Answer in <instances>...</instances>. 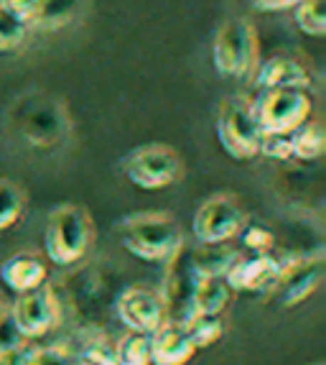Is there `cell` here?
<instances>
[{"instance_id": "21", "label": "cell", "mask_w": 326, "mask_h": 365, "mask_svg": "<svg viewBox=\"0 0 326 365\" xmlns=\"http://www.w3.org/2000/svg\"><path fill=\"white\" fill-rule=\"evenodd\" d=\"M293 21H296L301 34L321 38L326 34L324 0H303V3H298V6L293 8Z\"/></svg>"}, {"instance_id": "12", "label": "cell", "mask_w": 326, "mask_h": 365, "mask_svg": "<svg viewBox=\"0 0 326 365\" xmlns=\"http://www.w3.org/2000/svg\"><path fill=\"white\" fill-rule=\"evenodd\" d=\"M311 82L314 79L306 64L285 54L270 56L255 69L258 90H311Z\"/></svg>"}, {"instance_id": "11", "label": "cell", "mask_w": 326, "mask_h": 365, "mask_svg": "<svg viewBox=\"0 0 326 365\" xmlns=\"http://www.w3.org/2000/svg\"><path fill=\"white\" fill-rule=\"evenodd\" d=\"M283 276V263L270 253H253L248 258H237L224 281L237 294H268L278 289V281Z\"/></svg>"}, {"instance_id": "28", "label": "cell", "mask_w": 326, "mask_h": 365, "mask_svg": "<svg viewBox=\"0 0 326 365\" xmlns=\"http://www.w3.org/2000/svg\"><path fill=\"white\" fill-rule=\"evenodd\" d=\"M0 6L6 8L11 16H16L19 21L31 24V19H33V13L38 8V0H0Z\"/></svg>"}, {"instance_id": "4", "label": "cell", "mask_w": 326, "mask_h": 365, "mask_svg": "<svg viewBox=\"0 0 326 365\" xmlns=\"http://www.w3.org/2000/svg\"><path fill=\"white\" fill-rule=\"evenodd\" d=\"M122 171H125L127 182L143 192H161V189L174 187L182 182L184 158L174 146L166 143H148L138 146L122 158Z\"/></svg>"}, {"instance_id": "10", "label": "cell", "mask_w": 326, "mask_h": 365, "mask_svg": "<svg viewBox=\"0 0 326 365\" xmlns=\"http://www.w3.org/2000/svg\"><path fill=\"white\" fill-rule=\"evenodd\" d=\"M117 319L127 332L135 335H153L166 322L163 297L153 289L127 287L117 299Z\"/></svg>"}, {"instance_id": "6", "label": "cell", "mask_w": 326, "mask_h": 365, "mask_svg": "<svg viewBox=\"0 0 326 365\" xmlns=\"http://www.w3.org/2000/svg\"><path fill=\"white\" fill-rule=\"evenodd\" d=\"M314 98L308 90H260L253 100V115L263 133L290 135L311 120Z\"/></svg>"}, {"instance_id": "27", "label": "cell", "mask_w": 326, "mask_h": 365, "mask_svg": "<svg viewBox=\"0 0 326 365\" xmlns=\"http://www.w3.org/2000/svg\"><path fill=\"white\" fill-rule=\"evenodd\" d=\"M28 365H77L67 353L56 347H43V350H31Z\"/></svg>"}, {"instance_id": "15", "label": "cell", "mask_w": 326, "mask_h": 365, "mask_svg": "<svg viewBox=\"0 0 326 365\" xmlns=\"http://www.w3.org/2000/svg\"><path fill=\"white\" fill-rule=\"evenodd\" d=\"M48 276L46 263L36 253H16L6 258L0 266V281L11 289L13 294H26L43 287Z\"/></svg>"}, {"instance_id": "8", "label": "cell", "mask_w": 326, "mask_h": 365, "mask_svg": "<svg viewBox=\"0 0 326 365\" xmlns=\"http://www.w3.org/2000/svg\"><path fill=\"white\" fill-rule=\"evenodd\" d=\"M201 279L196 261H194V248L182 243V248L166 263V284H163V307H166V322L184 324L191 317V294L196 281Z\"/></svg>"}, {"instance_id": "16", "label": "cell", "mask_w": 326, "mask_h": 365, "mask_svg": "<svg viewBox=\"0 0 326 365\" xmlns=\"http://www.w3.org/2000/svg\"><path fill=\"white\" fill-rule=\"evenodd\" d=\"M232 289L227 287L224 276H201L191 294V317H219L232 302Z\"/></svg>"}, {"instance_id": "26", "label": "cell", "mask_w": 326, "mask_h": 365, "mask_svg": "<svg viewBox=\"0 0 326 365\" xmlns=\"http://www.w3.org/2000/svg\"><path fill=\"white\" fill-rule=\"evenodd\" d=\"M258 156L273 158V161H288V158H293V153H290V135L263 133Z\"/></svg>"}, {"instance_id": "13", "label": "cell", "mask_w": 326, "mask_h": 365, "mask_svg": "<svg viewBox=\"0 0 326 365\" xmlns=\"http://www.w3.org/2000/svg\"><path fill=\"white\" fill-rule=\"evenodd\" d=\"M321 276H324V261H321V256H308V258H298L293 263H283V276L278 281V289L283 294V304L285 307L301 304L303 299H308L319 289Z\"/></svg>"}, {"instance_id": "25", "label": "cell", "mask_w": 326, "mask_h": 365, "mask_svg": "<svg viewBox=\"0 0 326 365\" xmlns=\"http://www.w3.org/2000/svg\"><path fill=\"white\" fill-rule=\"evenodd\" d=\"M237 237H242L245 248L253 250V253H270L273 245H275V235H273V230H268L265 225H258V222H248Z\"/></svg>"}, {"instance_id": "1", "label": "cell", "mask_w": 326, "mask_h": 365, "mask_svg": "<svg viewBox=\"0 0 326 365\" xmlns=\"http://www.w3.org/2000/svg\"><path fill=\"white\" fill-rule=\"evenodd\" d=\"M117 237L130 256L145 263H169V258L184 243L179 220L161 210L127 215L117 222Z\"/></svg>"}, {"instance_id": "20", "label": "cell", "mask_w": 326, "mask_h": 365, "mask_svg": "<svg viewBox=\"0 0 326 365\" xmlns=\"http://www.w3.org/2000/svg\"><path fill=\"white\" fill-rule=\"evenodd\" d=\"M184 329H186L189 340L196 350L201 347H209L224 335V324L219 317H201V314H194L189 317L186 322H184Z\"/></svg>"}, {"instance_id": "14", "label": "cell", "mask_w": 326, "mask_h": 365, "mask_svg": "<svg viewBox=\"0 0 326 365\" xmlns=\"http://www.w3.org/2000/svg\"><path fill=\"white\" fill-rule=\"evenodd\" d=\"M196 347L189 340L184 324L163 322L151 335V365H186Z\"/></svg>"}, {"instance_id": "31", "label": "cell", "mask_w": 326, "mask_h": 365, "mask_svg": "<svg viewBox=\"0 0 326 365\" xmlns=\"http://www.w3.org/2000/svg\"><path fill=\"white\" fill-rule=\"evenodd\" d=\"M3 317H6V302H3V297H0V322H3Z\"/></svg>"}, {"instance_id": "29", "label": "cell", "mask_w": 326, "mask_h": 365, "mask_svg": "<svg viewBox=\"0 0 326 365\" xmlns=\"http://www.w3.org/2000/svg\"><path fill=\"white\" fill-rule=\"evenodd\" d=\"M250 3L260 13H283V11H293L303 0H250Z\"/></svg>"}, {"instance_id": "3", "label": "cell", "mask_w": 326, "mask_h": 365, "mask_svg": "<svg viewBox=\"0 0 326 365\" xmlns=\"http://www.w3.org/2000/svg\"><path fill=\"white\" fill-rule=\"evenodd\" d=\"M211 64L219 77H253L260 64V38L248 19H230L219 26L211 41Z\"/></svg>"}, {"instance_id": "7", "label": "cell", "mask_w": 326, "mask_h": 365, "mask_svg": "<svg viewBox=\"0 0 326 365\" xmlns=\"http://www.w3.org/2000/svg\"><path fill=\"white\" fill-rule=\"evenodd\" d=\"M248 225V212L235 195L219 192L201 202L191 220L194 240L199 245H227Z\"/></svg>"}, {"instance_id": "30", "label": "cell", "mask_w": 326, "mask_h": 365, "mask_svg": "<svg viewBox=\"0 0 326 365\" xmlns=\"http://www.w3.org/2000/svg\"><path fill=\"white\" fill-rule=\"evenodd\" d=\"M31 347L26 345H11L0 353V365H28Z\"/></svg>"}, {"instance_id": "2", "label": "cell", "mask_w": 326, "mask_h": 365, "mask_svg": "<svg viewBox=\"0 0 326 365\" xmlns=\"http://www.w3.org/2000/svg\"><path fill=\"white\" fill-rule=\"evenodd\" d=\"M95 243V222L82 205H59L48 212L43 227V253L54 266H74Z\"/></svg>"}, {"instance_id": "22", "label": "cell", "mask_w": 326, "mask_h": 365, "mask_svg": "<svg viewBox=\"0 0 326 365\" xmlns=\"http://www.w3.org/2000/svg\"><path fill=\"white\" fill-rule=\"evenodd\" d=\"M117 365H151V335L127 332L115 345Z\"/></svg>"}, {"instance_id": "24", "label": "cell", "mask_w": 326, "mask_h": 365, "mask_svg": "<svg viewBox=\"0 0 326 365\" xmlns=\"http://www.w3.org/2000/svg\"><path fill=\"white\" fill-rule=\"evenodd\" d=\"M77 365H117L115 358V345H110L107 340H87L79 347V355L74 360Z\"/></svg>"}, {"instance_id": "23", "label": "cell", "mask_w": 326, "mask_h": 365, "mask_svg": "<svg viewBox=\"0 0 326 365\" xmlns=\"http://www.w3.org/2000/svg\"><path fill=\"white\" fill-rule=\"evenodd\" d=\"M28 24L19 21L16 16L6 11V8L0 6V54H8V51H16L21 49L28 38Z\"/></svg>"}, {"instance_id": "19", "label": "cell", "mask_w": 326, "mask_h": 365, "mask_svg": "<svg viewBox=\"0 0 326 365\" xmlns=\"http://www.w3.org/2000/svg\"><path fill=\"white\" fill-rule=\"evenodd\" d=\"M26 207L23 189L11 179H0V232L11 230L21 220Z\"/></svg>"}, {"instance_id": "18", "label": "cell", "mask_w": 326, "mask_h": 365, "mask_svg": "<svg viewBox=\"0 0 326 365\" xmlns=\"http://www.w3.org/2000/svg\"><path fill=\"white\" fill-rule=\"evenodd\" d=\"M326 151V133L324 125L316 120H306L301 128L290 133V153L298 161H316Z\"/></svg>"}, {"instance_id": "5", "label": "cell", "mask_w": 326, "mask_h": 365, "mask_svg": "<svg viewBox=\"0 0 326 365\" xmlns=\"http://www.w3.org/2000/svg\"><path fill=\"white\" fill-rule=\"evenodd\" d=\"M214 128H217L219 146L224 148L227 156H232L235 161L258 158L263 130L253 115V100L240 98V95L222 100Z\"/></svg>"}, {"instance_id": "17", "label": "cell", "mask_w": 326, "mask_h": 365, "mask_svg": "<svg viewBox=\"0 0 326 365\" xmlns=\"http://www.w3.org/2000/svg\"><path fill=\"white\" fill-rule=\"evenodd\" d=\"M79 11H82V0H38V8L28 26L56 31L61 26H67Z\"/></svg>"}, {"instance_id": "9", "label": "cell", "mask_w": 326, "mask_h": 365, "mask_svg": "<svg viewBox=\"0 0 326 365\" xmlns=\"http://www.w3.org/2000/svg\"><path fill=\"white\" fill-rule=\"evenodd\" d=\"M59 302H56L51 287H38L33 292L19 294V299L11 307L13 327L23 340H38L46 337L59 324Z\"/></svg>"}]
</instances>
